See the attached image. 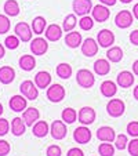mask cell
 Listing matches in <instances>:
<instances>
[{"instance_id":"cell-31","label":"cell","mask_w":138,"mask_h":156,"mask_svg":"<svg viewBox=\"0 0 138 156\" xmlns=\"http://www.w3.org/2000/svg\"><path fill=\"white\" fill-rule=\"evenodd\" d=\"M46 24H47V21H46V18L41 17V15H37V17L33 18L32 21V30L33 33H36V35H41V33L44 32V28H46Z\"/></svg>"},{"instance_id":"cell-8","label":"cell","mask_w":138,"mask_h":156,"mask_svg":"<svg viewBox=\"0 0 138 156\" xmlns=\"http://www.w3.org/2000/svg\"><path fill=\"white\" fill-rule=\"evenodd\" d=\"M14 32L19 37L21 41H30L33 30H32V27L29 24H27V22H18L14 28Z\"/></svg>"},{"instance_id":"cell-24","label":"cell","mask_w":138,"mask_h":156,"mask_svg":"<svg viewBox=\"0 0 138 156\" xmlns=\"http://www.w3.org/2000/svg\"><path fill=\"white\" fill-rule=\"evenodd\" d=\"M15 79V71L11 66H2L0 68V83L2 84H10Z\"/></svg>"},{"instance_id":"cell-16","label":"cell","mask_w":138,"mask_h":156,"mask_svg":"<svg viewBox=\"0 0 138 156\" xmlns=\"http://www.w3.org/2000/svg\"><path fill=\"white\" fill-rule=\"evenodd\" d=\"M98 51V41H95L93 37H87L82 43V53L86 57H94Z\"/></svg>"},{"instance_id":"cell-6","label":"cell","mask_w":138,"mask_h":156,"mask_svg":"<svg viewBox=\"0 0 138 156\" xmlns=\"http://www.w3.org/2000/svg\"><path fill=\"white\" fill-rule=\"evenodd\" d=\"M66 123L64 120H54L50 126V134L54 140H64L66 137Z\"/></svg>"},{"instance_id":"cell-13","label":"cell","mask_w":138,"mask_h":156,"mask_svg":"<svg viewBox=\"0 0 138 156\" xmlns=\"http://www.w3.org/2000/svg\"><path fill=\"white\" fill-rule=\"evenodd\" d=\"M73 140L79 144H87L91 140V131L88 127L80 126L73 131Z\"/></svg>"},{"instance_id":"cell-17","label":"cell","mask_w":138,"mask_h":156,"mask_svg":"<svg viewBox=\"0 0 138 156\" xmlns=\"http://www.w3.org/2000/svg\"><path fill=\"white\" fill-rule=\"evenodd\" d=\"M83 39L80 32H75V30H71L68 32L66 36H65V44H66L69 48H77L79 46H82Z\"/></svg>"},{"instance_id":"cell-45","label":"cell","mask_w":138,"mask_h":156,"mask_svg":"<svg viewBox=\"0 0 138 156\" xmlns=\"http://www.w3.org/2000/svg\"><path fill=\"white\" fill-rule=\"evenodd\" d=\"M130 41H131L134 46H138V29L133 30V32L130 33Z\"/></svg>"},{"instance_id":"cell-28","label":"cell","mask_w":138,"mask_h":156,"mask_svg":"<svg viewBox=\"0 0 138 156\" xmlns=\"http://www.w3.org/2000/svg\"><path fill=\"white\" fill-rule=\"evenodd\" d=\"M4 14L9 15V17H17L19 14V4H18L17 0H7L3 6Z\"/></svg>"},{"instance_id":"cell-44","label":"cell","mask_w":138,"mask_h":156,"mask_svg":"<svg viewBox=\"0 0 138 156\" xmlns=\"http://www.w3.org/2000/svg\"><path fill=\"white\" fill-rule=\"evenodd\" d=\"M66 156H84V153H83V151L79 149V148H71V149L68 151Z\"/></svg>"},{"instance_id":"cell-21","label":"cell","mask_w":138,"mask_h":156,"mask_svg":"<svg viewBox=\"0 0 138 156\" xmlns=\"http://www.w3.org/2000/svg\"><path fill=\"white\" fill-rule=\"evenodd\" d=\"M116 83H118V86H120L123 88H129L134 84V76L129 71H122L116 77Z\"/></svg>"},{"instance_id":"cell-36","label":"cell","mask_w":138,"mask_h":156,"mask_svg":"<svg viewBox=\"0 0 138 156\" xmlns=\"http://www.w3.org/2000/svg\"><path fill=\"white\" fill-rule=\"evenodd\" d=\"M19 43H21V40H19V37H18L17 35L7 36L6 40H4V46H6L9 50H15V48H18Z\"/></svg>"},{"instance_id":"cell-23","label":"cell","mask_w":138,"mask_h":156,"mask_svg":"<svg viewBox=\"0 0 138 156\" xmlns=\"http://www.w3.org/2000/svg\"><path fill=\"white\" fill-rule=\"evenodd\" d=\"M18 64H19V68L22 69V71L30 72V71H33L36 66V59H35V57L30 55V54H25V55H22L19 58Z\"/></svg>"},{"instance_id":"cell-11","label":"cell","mask_w":138,"mask_h":156,"mask_svg":"<svg viewBox=\"0 0 138 156\" xmlns=\"http://www.w3.org/2000/svg\"><path fill=\"white\" fill-rule=\"evenodd\" d=\"M48 50V43L44 37H36L30 41V51L33 55H44Z\"/></svg>"},{"instance_id":"cell-3","label":"cell","mask_w":138,"mask_h":156,"mask_svg":"<svg viewBox=\"0 0 138 156\" xmlns=\"http://www.w3.org/2000/svg\"><path fill=\"white\" fill-rule=\"evenodd\" d=\"M65 94H66V91H65V87L61 84H51L47 87V93H46V95H47V98L51 101V102H61L62 100L65 98Z\"/></svg>"},{"instance_id":"cell-49","label":"cell","mask_w":138,"mask_h":156,"mask_svg":"<svg viewBox=\"0 0 138 156\" xmlns=\"http://www.w3.org/2000/svg\"><path fill=\"white\" fill-rule=\"evenodd\" d=\"M4 54H6V48H4L3 44H0V59L4 57Z\"/></svg>"},{"instance_id":"cell-15","label":"cell","mask_w":138,"mask_h":156,"mask_svg":"<svg viewBox=\"0 0 138 156\" xmlns=\"http://www.w3.org/2000/svg\"><path fill=\"white\" fill-rule=\"evenodd\" d=\"M97 138L102 142H112L116 138V133L112 127L109 126H102L97 130Z\"/></svg>"},{"instance_id":"cell-40","label":"cell","mask_w":138,"mask_h":156,"mask_svg":"<svg viewBox=\"0 0 138 156\" xmlns=\"http://www.w3.org/2000/svg\"><path fill=\"white\" fill-rule=\"evenodd\" d=\"M127 149L131 156H138V138H133L127 145Z\"/></svg>"},{"instance_id":"cell-2","label":"cell","mask_w":138,"mask_h":156,"mask_svg":"<svg viewBox=\"0 0 138 156\" xmlns=\"http://www.w3.org/2000/svg\"><path fill=\"white\" fill-rule=\"evenodd\" d=\"M76 82L80 87L90 88L94 86L95 77L88 69H80V71H77V73H76Z\"/></svg>"},{"instance_id":"cell-12","label":"cell","mask_w":138,"mask_h":156,"mask_svg":"<svg viewBox=\"0 0 138 156\" xmlns=\"http://www.w3.org/2000/svg\"><path fill=\"white\" fill-rule=\"evenodd\" d=\"M97 41H98V44H100L101 47L109 48L111 46H113V43H115L113 32H112V30H109V29L100 30V32H98V35H97Z\"/></svg>"},{"instance_id":"cell-26","label":"cell","mask_w":138,"mask_h":156,"mask_svg":"<svg viewBox=\"0 0 138 156\" xmlns=\"http://www.w3.org/2000/svg\"><path fill=\"white\" fill-rule=\"evenodd\" d=\"M35 83L39 88H47L51 84V75L44 71L37 72L35 76Z\"/></svg>"},{"instance_id":"cell-10","label":"cell","mask_w":138,"mask_h":156,"mask_svg":"<svg viewBox=\"0 0 138 156\" xmlns=\"http://www.w3.org/2000/svg\"><path fill=\"white\" fill-rule=\"evenodd\" d=\"M77 119L83 126H88V124L94 123L95 120V111L91 106H83L77 113Z\"/></svg>"},{"instance_id":"cell-30","label":"cell","mask_w":138,"mask_h":156,"mask_svg":"<svg viewBox=\"0 0 138 156\" xmlns=\"http://www.w3.org/2000/svg\"><path fill=\"white\" fill-rule=\"evenodd\" d=\"M55 72L57 75H58L61 79H69V77L72 76V72H73V69H72V66L69 64H66V62H61V64L57 65L55 68Z\"/></svg>"},{"instance_id":"cell-48","label":"cell","mask_w":138,"mask_h":156,"mask_svg":"<svg viewBox=\"0 0 138 156\" xmlns=\"http://www.w3.org/2000/svg\"><path fill=\"white\" fill-rule=\"evenodd\" d=\"M133 15L135 20H138V3L134 4V7H133Z\"/></svg>"},{"instance_id":"cell-27","label":"cell","mask_w":138,"mask_h":156,"mask_svg":"<svg viewBox=\"0 0 138 156\" xmlns=\"http://www.w3.org/2000/svg\"><path fill=\"white\" fill-rule=\"evenodd\" d=\"M27 130V123L22 118H14L11 120V133L15 137L22 136Z\"/></svg>"},{"instance_id":"cell-50","label":"cell","mask_w":138,"mask_h":156,"mask_svg":"<svg viewBox=\"0 0 138 156\" xmlns=\"http://www.w3.org/2000/svg\"><path fill=\"white\" fill-rule=\"evenodd\" d=\"M133 94H134V98L138 101V86H135L134 90H133Z\"/></svg>"},{"instance_id":"cell-25","label":"cell","mask_w":138,"mask_h":156,"mask_svg":"<svg viewBox=\"0 0 138 156\" xmlns=\"http://www.w3.org/2000/svg\"><path fill=\"white\" fill-rule=\"evenodd\" d=\"M94 72L100 76H105L111 72V64H109V59H104L100 58L94 62Z\"/></svg>"},{"instance_id":"cell-9","label":"cell","mask_w":138,"mask_h":156,"mask_svg":"<svg viewBox=\"0 0 138 156\" xmlns=\"http://www.w3.org/2000/svg\"><path fill=\"white\" fill-rule=\"evenodd\" d=\"M91 17L94 18V21H97V22H105V21H108V18L111 17V11H109L108 6H105V4H97V6L93 7V10H91Z\"/></svg>"},{"instance_id":"cell-20","label":"cell","mask_w":138,"mask_h":156,"mask_svg":"<svg viewBox=\"0 0 138 156\" xmlns=\"http://www.w3.org/2000/svg\"><path fill=\"white\" fill-rule=\"evenodd\" d=\"M62 32H64L62 27H59V25H57V24H53V25H50V27H47L44 35H46V39H47V40L58 41L59 39L62 37Z\"/></svg>"},{"instance_id":"cell-5","label":"cell","mask_w":138,"mask_h":156,"mask_svg":"<svg viewBox=\"0 0 138 156\" xmlns=\"http://www.w3.org/2000/svg\"><path fill=\"white\" fill-rule=\"evenodd\" d=\"M133 12L129 11V10H122V11H119L118 14H116V17H115V24H116V27L120 28V29H127V28L131 27L133 24Z\"/></svg>"},{"instance_id":"cell-35","label":"cell","mask_w":138,"mask_h":156,"mask_svg":"<svg viewBox=\"0 0 138 156\" xmlns=\"http://www.w3.org/2000/svg\"><path fill=\"white\" fill-rule=\"evenodd\" d=\"M98 153L101 156H113L115 155V147L111 142H102L98 147Z\"/></svg>"},{"instance_id":"cell-32","label":"cell","mask_w":138,"mask_h":156,"mask_svg":"<svg viewBox=\"0 0 138 156\" xmlns=\"http://www.w3.org/2000/svg\"><path fill=\"white\" fill-rule=\"evenodd\" d=\"M61 118L66 124H72V123L76 122L77 112L75 111L73 108H65L64 111H62V113H61Z\"/></svg>"},{"instance_id":"cell-39","label":"cell","mask_w":138,"mask_h":156,"mask_svg":"<svg viewBox=\"0 0 138 156\" xmlns=\"http://www.w3.org/2000/svg\"><path fill=\"white\" fill-rule=\"evenodd\" d=\"M127 134L131 136L133 138H137L138 137V122H130L127 124Z\"/></svg>"},{"instance_id":"cell-1","label":"cell","mask_w":138,"mask_h":156,"mask_svg":"<svg viewBox=\"0 0 138 156\" xmlns=\"http://www.w3.org/2000/svg\"><path fill=\"white\" fill-rule=\"evenodd\" d=\"M126 111V104L119 98H112L108 104H106V112L112 118H120L124 115Z\"/></svg>"},{"instance_id":"cell-38","label":"cell","mask_w":138,"mask_h":156,"mask_svg":"<svg viewBox=\"0 0 138 156\" xmlns=\"http://www.w3.org/2000/svg\"><path fill=\"white\" fill-rule=\"evenodd\" d=\"M10 27H11V24H10L9 15L0 14V35H6L10 30Z\"/></svg>"},{"instance_id":"cell-37","label":"cell","mask_w":138,"mask_h":156,"mask_svg":"<svg viewBox=\"0 0 138 156\" xmlns=\"http://www.w3.org/2000/svg\"><path fill=\"white\" fill-rule=\"evenodd\" d=\"M127 145H129V140H127V136L126 134H119V136H116V138H115V148L116 149H126Z\"/></svg>"},{"instance_id":"cell-47","label":"cell","mask_w":138,"mask_h":156,"mask_svg":"<svg viewBox=\"0 0 138 156\" xmlns=\"http://www.w3.org/2000/svg\"><path fill=\"white\" fill-rule=\"evenodd\" d=\"M133 72H134L135 76H138V59L134 61V64H133Z\"/></svg>"},{"instance_id":"cell-43","label":"cell","mask_w":138,"mask_h":156,"mask_svg":"<svg viewBox=\"0 0 138 156\" xmlns=\"http://www.w3.org/2000/svg\"><path fill=\"white\" fill-rule=\"evenodd\" d=\"M10 130V123L7 119H3V118H0V137H3L6 136L7 133H9Z\"/></svg>"},{"instance_id":"cell-18","label":"cell","mask_w":138,"mask_h":156,"mask_svg":"<svg viewBox=\"0 0 138 156\" xmlns=\"http://www.w3.org/2000/svg\"><path fill=\"white\" fill-rule=\"evenodd\" d=\"M32 133H33V136L37 137V138H43V137H46L48 133H50L48 123L46 120H37L32 126Z\"/></svg>"},{"instance_id":"cell-42","label":"cell","mask_w":138,"mask_h":156,"mask_svg":"<svg viewBox=\"0 0 138 156\" xmlns=\"http://www.w3.org/2000/svg\"><path fill=\"white\" fill-rule=\"evenodd\" d=\"M46 155H47V156H61L62 155L61 147H58V145H51V147L47 148Z\"/></svg>"},{"instance_id":"cell-51","label":"cell","mask_w":138,"mask_h":156,"mask_svg":"<svg viewBox=\"0 0 138 156\" xmlns=\"http://www.w3.org/2000/svg\"><path fill=\"white\" fill-rule=\"evenodd\" d=\"M122 3H124V4H129V3H131L133 0H120Z\"/></svg>"},{"instance_id":"cell-22","label":"cell","mask_w":138,"mask_h":156,"mask_svg":"<svg viewBox=\"0 0 138 156\" xmlns=\"http://www.w3.org/2000/svg\"><path fill=\"white\" fill-rule=\"evenodd\" d=\"M100 90H101V94H102L104 97L112 98L116 93H118V86H116L115 82H112V80H105V82L101 83Z\"/></svg>"},{"instance_id":"cell-52","label":"cell","mask_w":138,"mask_h":156,"mask_svg":"<svg viewBox=\"0 0 138 156\" xmlns=\"http://www.w3.org/2000/svg\"><path fill=\"white\" fill-rule=\"evenodd\" d=\"M2 113H3V105L0 104V116H2Z\"/></svg>"},{"instance_id":"cell-7","label":"cell","mask_w":138,"mask_h":156,"mask_svg":"<svg viewBox=\"0 0 138 156\" xmlns=\"http://www.w3.org/2000/svg\"><path fill=\"white\" fill-rule=\"evenodd\" d=\"M93 2L91 0H73L72 2V9L76 15H87L88 12L93 10Z\"/></svg>"},{"instance_id":"cell-46","label":"cell","mask_w":138,"mask_h":156,"mask_svg":"<svg viewBox=\"0 0 138 156\" xmlns=\"http://www.w3.org/2000/svg\"><path fill=\"white\" fill-rule=\"evenodd\" d=\"M116 2L118 0H100V3H102V4H105V6H115L116 4Z\"/></svg>"},{"instance_id":"cell-4","label":"cell","mask_w":138,"mask_h":156,"mask_svg":"<svg viewBox=\"0 0 138 156\" xmlns=\"http://www.w3.org/2000/svg\"><path fill=\"white\" fill-rule=\"evenodd\" d=\"M19 90H21V94L25 95L28 100L33 101L39 97V87L32 80H25V82H22L19 86Z\"/></svg>"},{"instance_id":"cell-19","label":"cell","mask_w":138,"mask_h":156,"mask_svg":"<svg viewBox=\"0 0 138 156\" xmlns=\"http://www.w3.org/2000/svg\"><path fill=\"white\" fill-rule=\"evenodd\" d=\"M39 118H40V112L36 108H27L22 112V119L25 120L27 126H29V127H32L39 120Z\"/></svg>"},{"instance_id":"cell-33","label":"cell","mask_w":138,"mask_h":156,"mask_svg":"<svg viewBox=\"0 0 138 156\" xmlns=\"http://www.w3.org/2000/svg\"><path fill=\"white\" fill-rule=\"evenodd\" d=\"M77 24V18H76V14H69L65 17L64 22H62V29L65 30V32H71V30L75 29V27H76Z\"/></svg>"},{"instance_id":"cell-41","label":"cell","mask_w":138,"mask_h":156,"mask_svg":"<svg viewBox=\"0 0 138 156\" xmlns=\"http://www.w3.org/2000/svg\"><path fill=\"white\" fill-rule=\"evenodd\" d=\"M11 151V145L6 140H0V156H7Z\"/></svg>"},{"instance_id":"cell-14","label":"cell","mask_w":138,"mask_h":156,"mask_svg":"<svg viewBox=\"0 0 138 156\" xmlns=\"http://www.w3.org/2000/svg\"><path fill=\"white\" fill-rule=\"evenodd\" d=\"M27 100L28 98L25 95H12L9 105L11 108V111H14V112H24L27 109V104H28Z\"/></svg>"},{"instance_id":"cell-34","label":"cell","mask_w":138,"mask_h":156,"mask_svg":"<svg viewBox=\"0 0 138 156\" xmlns=\"http://www.w3.org/2000/svg\"><path fill=\"white\" fill-rule=\"evenodd\" d=\"M79 27L82 30H90L94 27V18L90 17V15H83L79 21Z\"/></svg>"},{"instance_id":"cell-29","label":"cell","mask_w":138,"mask_h":156,"mask_svg":"<svg viewBox=\"0 0 138 156\" xmlns=\"http://www.w3.org/2000/svg\"><path fill=\"white\" fill-rule=\"evenodd\" d=\"M106 58L111 62H120L123 59V50L118 46H111L106 51Z\"/></svg>"}]
</instances>
